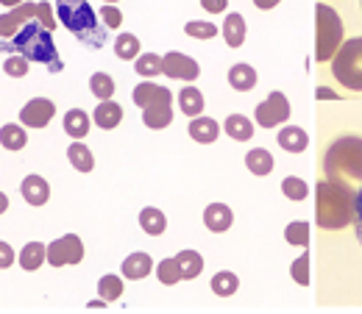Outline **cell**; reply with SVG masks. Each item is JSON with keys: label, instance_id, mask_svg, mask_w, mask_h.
I'll return each mask as SVG.
<instances>
[{"label": "cell", "instance_id": "obj_6", "mask_svg": "<svg viewBox=\"0 0 362 314\" xmlns=\"http://www.w3.org/2000/svg\"><path fill=\"white\" fill-rule=\"evenodd\" d=\"M343 42V23L340 14L334 8H329L326 3L315 6V59L317 61H329L334 56V50Z\"/></svg>", "mask_w": 362, "mask_h": 314}, {"label": "cell", "instance_id": "obj_23", "mask_svg": "<svg viewBox=\"0 0 362 314\" xmlns=\"http://www.w3.org/2000/svg\"><path fill=\"white\" fill-rule=\"evenodd\" d=\"M142 123H145L148 128H153V131L168 128V126L173 123V111H170V106H151V109H142Z\"/></svg>", "mask_w": 362, "mask_h": 314}, {"label": "cell", "instance_id": "obj_2", "mask_svg": "<svg viewBox=\"0 0 362 314\" xmlns=\"http://www.w3.org/2000/svg\"><path fill=\"white\" fill-rule=\"evenodd\" d=\"M59 23L87 47L106 45V25L98 23V14L92 11L87 0H56Z\"/></svg>", "mask_w": 362, "mask_h": 314}, {"label": "cell", "instance_id": "obj_47", "mask_svg": "<svg viewBox=\"0 0 362 314\" xmlns=\"http://www.w3.org/2000/svg\"><path fill=\"white\" fill-rule=\"evenodd\" d=\"M257 3V8H273V6H279L281 0H254Z\"/></svg>", "mask_w": 362, "mask_h": 314}, {"label": "cell", "instance_id": "obj_49", "mask_svg": "<svg viewBox=\"0 0 362 314\" xmlns=\"http://www.w3.org/2000/svg\"><path fill=\"white\" fill-rule=\"evenodd\" d=\"M6 209H8V198H6V195H3V192H0V215H3V212H6Z\"/></svg>", "mask_w": 362, "mask_h": 314}, {"label": "cell", "instance_id": "obj_33", "mask_svg": "<svg viewBox=\"0 0 362 314\" xmlns=\"http://www.w3.org/2000/svg\"><path fill=\"white\" fill-rule=\"evenodd\" d=\"M284 239H287L290 245L307 248V245H310V223H304V220H296V223H290L287 228H284Z\"/></svg>", "mask_w": 362, "mask_h": 314}, {"label": "cell", "instance_id": "obj_34", "mask_svg": "<svg viewBox=\"0 0 362 314\" xmlns=\"http://www.w3.org/2000/svg\"><path fill=\"white\" fill-rule=\"evenodd\" d=\"M98 292H100V298H103L106 303H112V301H117V298L123 295V281H120L117 275H103V278L98 281Z\"/></svg>", "mask_w": 362, "mask_h": 314}, {"label": "cell", "instance_id": "obj_29", "mask_svg": "<svg viewBox=\"0 0 362 314\" xmlns=\"http://www.w3.org/2000/svg\"><path fill=\"white\" fill-rule=\"evenodd\" d=\"M42 262H45V245L42 242H28L20 253V267L34 272V270L42 267Z\"/></svg>", "mask_w": 362, "mask_h": 314}, {"label": "cell", "instance_id": "obj_7", "mask_svg": "<svg viewBox=\"0 0 362 314\" xmlns=\"http://www.w3.org/2000/svg\"><path fill=\"white\" fill-rule=\"evenodd\" d=\"M45 259L53 267H67V265H78L84 259V245L76 234L59 236L56 242H50L45 248Z\"/></svg>", "mask_w": 362, "mask_h": 314}, {"label": "cell", "instance_id": "obj_32", "mask_svg": "<svg viewBox=\"0 0 362 314\" xmlns=\"http://www.w3.org/2000/svg\"><path fill=\"white\" fill-rule=\"evenodd\" d=\"M237 289H240V281H237L234 272L223 270V272H215V275H212V292H215V295L228 298V295H234Z\"/></svg>", "mask_w": 362, "mask_h": 314}, {"label": "cell", "instance_id": "obj_37", "mask_svg": "<svg viewBox=\"0 0 362 314\" xmlns=\"http://www.w3.org/2000/svg\"><path fill=\"white\" fill-rule=\"evenodd\" d=\"M281 192H284L290 200H307L310 186H307L301 179H296V176H287V179L281 181Z\"/></svg>", "mask_w": 362, "mask_h": 314}, {"label": "cell", "instance_id": "obj_42", "mask_svg": "<svg viewBox=\"0 0 362 314\" xmlns=\"http://www.w3.org/2000/svg\"><path fill=\"white\" fill-rule=\"evenodd\" d=\"M100 20H103L106 28H120V25H123V14H120V8H117L115 3H112V6L106 3V6L100 8Z\"/></svg>", "mask_w": 362, "mask_h": 314}, {"label": "cell", "instance_id": "obj_43", "mask_svg": "<svg viewBox=\"0 0 362 314\" xmlns=\"http://www.w3.org/2000/svg\"><path fill=\"white\" fill-rule=\"evenodd\" d=\"M37 20L45 25L47 31H53V28L59 25V20L53 17V6H50V3H37Z\"/></svg>", "mask_w": 362, "mask_h": 314}, {"label": "cell", "instance_id": "obj_11", "mask_svg": "<svg viewBox=\"0 0 362 314\" xmlns=\"http://www.w3.org/2000/svg\"><path fill=\"white\" fill-rule=\"evenodd\" d=\"M53 111H56L53 100H47V97H34V100H28V103L23 106L20 120H23V126H28V128H45L47 123L53 120Z\"/></svg>", "mask_w": 362, "mask_h": 314}, {"label": "cell", "instance_id": "obj_45", "mask_svg": "<svg viewBox=\"0 0 362 314\" xmlns=\"http://www.w3.org/2000/svg\"><path fill=\"white\" fill-rule=\"evenodd\" d=\"M11 262H14V250H11V245H8V242H0V270L11 267Z\"/></svg>", "mask_w": 362, "mask_h": 314}, {"label": "cell", "instance_id": "obj_26", "mask_svg": "<svg viewBox=\"0 0 362 314\" xmlns=\"http://www.w3.org/2000/svg\"><path fill=\"white\" fill-rule=\"evenodd\" d=\"M223 40L228 47H240L245 42V20L240 14H228L223 23Z\"/></svg>", "mask_w": 362, "mask_h": 314}, {"label": "cell", "instance_id": "obj_28", "mask_svg": "<svg viewBox=\"0 0 362 314\" xmlns=\"http://www.w3.org/2000/svg\"><path fill=\"white\" fill-rule=\"evenodd\" d=\"M179 106L187 117H198V114L204 111V95H201V90L184 87V90L179 92Z\"/></svg>", "mask_w": 362, "mask_h": 314}, {"label": "cell", "instance_id": "obj_31", "mask_svg": "<svg viewBox=\"0 0 362 314\" xmlns=\"http://www.w3.org/2000/svg\"><path fill=\"white\" fill-rule=\"evenodd\" d=\"M134 70L142 78L159 76V73H162V56H156V53H139L134 59Z\"/></svg>", "mask_w": 362, "mask_h": 314}, {"label": "cell", "instance_id": "obj_22", "mask_svg": "<svg viewBox=\"0 0 362 314\" xmlns=\"http://www.w3.org/2000/svg\"><path fill=\"white\" fill-rule=\"evenodd\" d=\"M67 159H70V164H73L78 173H90L92 167H95L92 150L84 145V142H73V145L67 147Z\"/></svg>", "mask_w": 362, "mask_h": 314}, {"label": "cell", "instance_id": "obj_27", "mask_svg": "<svg viewBox=\"0 0 362 314\" xmlns=\"http://www.w3.org/2000/svg\"><path fill=\"white\" fill-rule=\"evenodd\" d=\"M176 262H179V272H181V281L187 278H198L201 275V270H204V259H201V253H195V250H181L179 256H176Z\"/></svg>", "mask_w": 362, "mask_h": 314}, {"label": "cell", "instance_id": "obj_38", "mask_svg": "<svg viewBox=\"0 0 362 314\" xmlns=\"http://www.w3.org/2000/svg\"><path fill=\"white\" fill-rule=\"evenodd\" d=\"M156 275H159V281H162L165 286L179 284L181 281L179 262H176V259H162V262H159V267H156Z\"/></svg>", "mask_w": 362, "mask_h": 314}, {"label": "cell", "instance_id": "obj_39", "mask_svg": "<svg viewBox=\"0 0 362 314\" xmlns=\"http://www.w3.org/2000/svg\"><path fill=\"white\" fill-rule=\"evenodd\" d=\"M184 31H187V37H195V40H212V37H218V28L212 23H204V20L187 23Z\"/></svg>", "mask_w": 362, "mask_h": 314}, {"label": "cell", "instance_id": "obj_44", "mask_svg": "<svg viewBox=\"0 0 362 314\" xmlns=\"http://www.w3.org/2000/svg\"><path fill=\"white\" fill-rule=\"evenodd\" d=\"M351 225H354L357 242L362 245V186H360V192L354 195V220H351Z\"/></svg>", "mask_w": 362, "mask_h": 314}, {"label": "cell", "instance_id": "obj_13", "mask_svg": "<svg viewBox=\"0 0 362 314\" xmlns=\"http://www.w3.org/2000/svg\"><path fill=\"white\" fill-rule=\"evenodd\" d=\"M20 192H23V198H25L31 206H45L47 200H50V186H47V181L42 179V176H28V179H23Z\"/></svg>", "mask_w": 362, "mask_h": 314}, {"label": "cell", "instance_id": "obj_15", "mask_svg": "<svg viewBox=\"0 0 362 314\" xmlns=\"http://www.w3.org/2000/svg\"><path fill=\"white\" fill-rule=\"evenodd\" d=\"M228 84H231V90L237 92H251L257 87V70L251 64L240 61V64H234L228 70Z\"/></svg>", "mask_w": 362, "mask_h": 314}, {"label": "cell", "instance_id": "obj_24", "mask_svg": "<svg viewBox=\"0 0 362 314\" xmlns=\"http://www.w3.org/2000/svg\"><path fill=\"white\" fill-rule=\"evenodd\" d=\"M245 167H248L254 176H268V173L273 170L271 150H265V147H254V150L245 156Z\"/></svg>", "mask_w": 362, "mask_h": 314}, {"label": "cell", "instance_id": "obj_19", "mask_svg": "<svg viewBox=\"0 0 362 314\" xmlns=\"http://www.w3.org/2000/svg\"><path fill=\"white\" fill-rule=\"evenodd\" d=\"M64 134L73 136V139H81V136L90 134V117H87V111L70 109L64 114Z\"/></svg>", "mask_w": 362, "mask_h": 314}, {"label": "cell", "instance_id": "obj_21", "mask_svg": "<svg viewBox=\"0 0 362 314\" xmlns=\"http://www.w3.org/2000/svg\"><path fill=\"white\" fill-rule=\"evenodd\" d=\"M151 270H153V262H151L148 253H132V256L123 262V275L132 278V281H139V278L151 275Z\"/></svg>", "mask_w": 362, "mask_h": 314}, {"label": "cell", "instance_id": "obj_1", "mask_svg": "<svg viewBox=\"0 0 362 314\" xmlns=\"http://www.w3.org/2000/svg\"><path fill=\"white\" fill-rule=\"evenodd\" d=\"M315 217L326 231H340L354 220V189L346 181L323 179L315 186Z\"/></svg>", "mask_w": 362, "mask_h": 314}, {"label": "cell", "instance_id": "obj_9", "mask_svg": "<svg viewBox=\"0 0 362 314\" xmlns=\"http://www.w3.org/2000/svg\"><path fill=\"white\" fill-rule=\"evenodd\" d=\"M37 17V3H20V6H14L11 11H6V14H0V37L3 40H14L17 37V31L28 23V20H34Z\"/></svg>", "mask_w": 362, "mask_h": 314}, {"label": "cell", "instance_id": "obj_40", "mask_svg": "<svg viewBox=\"0 0 362 314\" xmlns=\"http://www.w3.org/2000/svg\"><path fill=\"white\" fill-rule=\"evenodd\" d=\"M3 73H6V76H11V78H23V76H28V59H25V56H20V53L8 56V59H6V64H3Z\"/></svg>", "mask_w": 362, "mask_h": 314}, {"label": "cell", "instance_id": "obj_46", "mask_svg": "<svg viewBox=\"0 0 362 314\" xmlns=\"http://www.w3.org/2000/svg\"><path fill=\"white\" fill-rule=\"evenodd\" d=\"M201 6H204L209 14H221V11H226L228 0H201Z\"/></svg>", "mask_w": 362, "mask_h": 314}, {"label": "cell", "instance_id": "obj_8", "mask_svg": "<svg viewBox=\"0 0 362 314\" xmlns=\"http://www.w3.org/2000/svg\"><path fill=\"white\" fill-rule=\"evenodd\" d=\"M290 120V103L281 92H271L268 100H262L257 106V123L262 128H273V126H281Z\"/></svg>", "mask_w": 362, "mask_h": 314}, {"label": "cell", "instance_id": "obj_25", "mask_svg": "<svg viewBox=\"0 0 362 314\" xmlns=\"http://www.w3.org/2000/svg\"><path fill=\"white\" fill-rule=\"evenodd\" d=\"M139 225H142V231H145V234L159 236V234H165L168 220H165V215H162L159 209L148 206V209H142V212H139Z\"/></svg>", "mask_w": 362, "mask_h": 314}, {"label": "cell", "instance_id": "obj_20", "mask_svg": "<svg viewBox=\"0 0 362 314\" xmlns=\"http://www.w3.org/2000/svg\"><path fill=\"white\" fill-rule=\"evenodd\" d=\"M223 128H226V134L231 136V139H237V142H248V139L254 136V123H251L245 114H228Z\"/></svg>", "mask_w": 362, "mask_h": 314}, {"label": "cell", "instance_id": "obj_4", "mask_svg": "<svg viewBox=\"0 0 362 314\" xmlns=\"http://www.w3.org/2000/svg\"><path fill=\"white\" fill-rule=\"evenodd\" d=\"M323 170L332 181H362V136H337L326 150Z\"/></svg>", "mask_w": 362, "mask_h": 314}, {"label": "cell", "instance_id": "obj_48", "mask_svg": "<svg viewBox=\"0 0 362 314\" xmlns=\"http://www.w3.org/2000/svg\"><path fill=\"white\" fill-rule=\"evenodd\" d=\"M317 97H334V100H337V95H334V92H329L326 87H320V90H317Z\"/></svg>", "mask_w": 362, "mask_h": 314}, {"label": "cell", "instance_id": "obj_18", "mask_svg": "<svg viewBox=\"0 0 362 314\" xmlns=\"http://www.w3.org/2000/svg\"><path fill=\"white\" fill-rule=\"evenodd\" d=\"M123 120V109L115 103V100H100L98 109H95V123L103 128V131H112L117 128Z\"/></svg>", "mask_w": 362, "mask_h": 314}, {"label": "cell", "instance_id": "obj_52", "mask_svg": "<svg viewBox=\"0 0 362 314\" xmlns=\"http://www.w3.org/2000/svg\"><path fill=\"white\" fill-rule=\"evenodd\" d=\"M106 3H109V0H106ZM112 3H115V0H112Z\"/></svg>", "mask_w": 362, "mask_h": 314}, {"label": "cell", "instance_id": "obj_3", "mask_svg": "<svg viewBox=\"0 0 362 314\" xmlns=\"http://www.w3.org/2000/svg\"><path fill=\"white\" fill-rule=\"evenodd\" d=\"M11 50L20 53V56H25L28 61H40V64H45L50 73H62V67H64L62 59H59V50H56V45H53L50 31H47L37 17L28 20V23L17 31Z\"/></svg>", "mask_w": 362, "mask_h": 314}, {"label": "cell", "instance_id": "obj_17", "mask_svg": "<svg viewBox=\"0 0 362 314\" xmlns=\"http://www.w3.org/2000/svg\"><path fill=\"white\" fill-rule=\"evenodd\" d=\"M307 145H310V136L298 126H287L279 131V147L287 153H301V150H307Z\"/></svg>", "mask_w": 362, "mask_h": 314}, {"label": "cell", "instance_id": "obj_5", "mask_svg": "<svg viewBox=\"0 0 362 314\" xmlns=\"http://www.w3.org/2000/svg\"><path fill=\"white\" fill-rule=\"evenodd\" d=\"M332 73L346 90L362 92V37L340 42L332 56Z\"/></svg>", "mask_w": 362, "mask_h": 314}, {"label": "cell", "instance_id": "obj_51", "mask_svg": "<svg viewBox=\"0 0 362 314\" xmlns=\"http://www.w3.org/2000/svg\"><path fill=\"white\" fill-rule=\"evenodd\" d=\"M3 47H6V45H0V50H3Z\"/></svg>", "mask_w": 362, "mask_h": 314}, {"label": "cell", "instance_id": "obj_30", "mask_svg": "<svg viewBox=\"0 0 362 314\" xmlns=\"http://www.w3.org/2000/svg\"><path fill=\"white\" fill-rule=\"evenodd\" d=\"M25 142H28V134L23 131V126L8 123V126L0 128V145H3L6 150H23Z\"/></svg>", "mask_w": 362, "mask_h": 314}, {"label": "cell", "instance_id": "obj_35", "mask_svg": "<svg viewBox=\"0 0 362 314\" xmlns=\"http://www.w3.org/2000/svg\"><path fill=\"white\" fill-rule=\"evenodd\" d=\"M115 53H117V59L132 61V59L139 56V40H136L134 34H120L117 42H115Z\"/></svg>", "mask_w": 362, "mask_h": 314}, {"label": "cell", "instance_id": "obj_14", "mask_svg": "<svg viewBox=\"0 0 362 314\" xmlns=\"http://www.w3.org/2000/svg\"><path fill=\"white\" fill-rule=\"evenodd\" d=\"M204 223H206L209 231L223 234V231H228L231 223H234V215H231V209L223 206V203H209L206 212H204Z\"/></svg>", "mask_w": 362, "mask_h": 314}, {"label": "cell", "instance_id": "obj_10", "mask_svg": "<svg viewBox=\"0 0 362 314\" xmlns=\"http://www.w3.org/2000/svg\"><path fill=\"white\" fill-rule=\"evenodd\" d=\"M162 73L168 78H181V81H195L201 76V67L195 59L184 56V53H168L162 56Z\"/></svg>", "mask_w": 362, "mask_h": 314}, {"label": "cell", "instance_id": "obj_50", "mask_svg": "<svg viewBox=\"0 0 362 314\" xmlns=\"http://www.w3.org/2000/svg\"><path fill=\"white\" fill-rule=\"evenodd\" d=\"M3 6H8V8H14V6H20V3H25V0H0Z\"/></svg>", "mask_w": 362, "mask_h": 314}, {"label": "cell", "instance_id": "obj_36", "mask_svg": "<svg viewBox=\"0 0 362 314\" xmlns=\"http://www.w3.org/2000/svg\"><path fill=\"white\" fill-rule=\"evenodd\" d=\"M90 92L95 97H100V100H112V95H115V81H112V76L95 73L90 78Z\"/></svg>", "mask_w": 362, "mask_h": 314}, {"label": "cell", "instance_id": "obj_41", "mask_svg": "<svg viewBox=\"0 0 362 314\" xmlns=\"http://www.w3.org/2000/svg\"><path fill=\"white\" fill-rule=\"evenodd\" d=\"M293 278H296V284H301V286L310 284V253H301V256L293 262Z\"/></svg>", "mask_w": 362, "mask_h": 314}, {"label": "cell", "instance_id": "obj_16", "mask_svg": "<svg viewBox=\"0 0 362 314\" xmlns=\"http://www.w3.org/2000/svg\"><path fill=\"white\" fill-rule=\"evenodd\" d=\"M189 136L195 139V142H201V145H209V142H215L218 134H221V126L212 120V117H192V123H189Z\"/></svg>", "mask_w": 362, "mask_h": 314}, {"label": "cell", "instance_id": "obj_12", "mask_svg": "<svg viewBox=\"0 0 362 314\" xmlns=\"http://www.w3.org/2000/svg\"><path fill=\"white\" fill-rule=\"evenodd\" d=\"M132 100H134L139 109H151V106H170V103H173V95H170L168 87L142 81V84H136L134 92H132Z\"/></svg>", "mask_w": 362, "mask_h": 314}]
</instances>
